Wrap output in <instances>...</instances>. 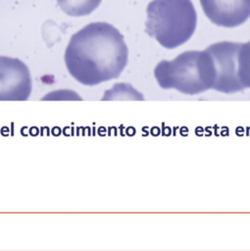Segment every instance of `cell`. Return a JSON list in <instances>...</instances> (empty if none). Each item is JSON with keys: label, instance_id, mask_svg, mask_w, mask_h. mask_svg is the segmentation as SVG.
Masks as SVG:
<instances>
[{"label": "cell", "instance_id": "cell-1", "mask_svg": "<svg viewBox=\"0 0 250 251\" xmlns=\"http://www.w3.org/2000/svg\"><path fill=\"white\" fill-rule=\"evenodd\" d=\"M123 34L105 22L90 23L72 35L65 51L71 75L84 85L117 78L127 64Z\"/></svg>", "mask_w": 250, "mask_h": 251}, {"label": "cell", "instance_id": "cell-2", "mask_svg": "<svg viewBox=\"0 0 250 251\" xmlns=\"http://www.w3.org/2000/svg\"><path fill=\"white\" fill-rule=\"evenodd\" d=\"M159 85L175 89L186 95H195L213 89L215 69L206 51H185L172 61L163 60L154 70Z\"/></svg>", "mask_w": 250, "mask_h": 251}, {"label": "cell", "instance_id": "cell-3", "mask_svg": "<svg viewBox=\"0 0 250 251\" xmlns=\"http://www.w3.org/2000/svg\"><path fill=\"white\" fill-rule=\"evenodd\" d=\"M146 13L145 31L168 49L184 44L196 29L197 14L191 0H152Z\"/></svg>", "mask_w": 250, "mask_h": 251}, {"label": "cell", "instance_id": "cell-4", "mask_svg": "<svg viewBox=\"0 0 250 251\" xmlns=\"http://www.w3.org/2000/svg\"><path fill=\"white\" fill-rule=\"evenodd\" d=\"M241 43L221 41L206 48L215 69L214 90L229 94L244 90L239 73V48Z\"/></svg>", "mask_w": 250, "mask_h": 251}, {"label": "cell", "instance_id": "cell-5", "mask_svg": "<svg viewBox=\"0 0 250 251\" xmlns=\"http://www.w3.org/2000/svg\"><path fill=\"white\" fill-rule=\"evenodd\" d=\"M31 87L27 66L19 59L0 56V101H25Z\"/></svg>", "mask_w": 250, "mask_h": 251}, {"label": "cell", "instance_id": "cell-6", "mask_svg": "<svg viewBox=\"0 0 250 251\" xmlns=\"http://www.w3.org/2000/svg\"><path fill=\"white\" fill-rule=\"evenodd\" d=\"M206 17L223 27H235L250 18V0H200Z\"/></svg>", "mask_w": 250, "mask_h": 251}, {"label": "cell", "instance_id": "cell-7", "mask_svg": "<svg viewBox=\"0 0 250 251\" xmlns=\"http://www.w3.org/2000/svg\"><path fill=\"white\" fill-rule=\"evenodd\" d=\"M61 10L72 17H82L91 14L102 0H56Z\"/></svg>", "mask_w": 250, "mask_h": 251}, {"label": "cell", "instance_id": "cell-8", "mask_svg": "<svg viewBox=\"0 0 250 251\" xmlns=\"http://www.w3.org/2000/svg\"><path fill=\"white\" fill-rule=\"evenodd\" d=\"M240 80L244 89L250 88V41L241 43L239 48Z\"/></svg>", "mask_w": 250, "mask_h": 251}]
</instances>
